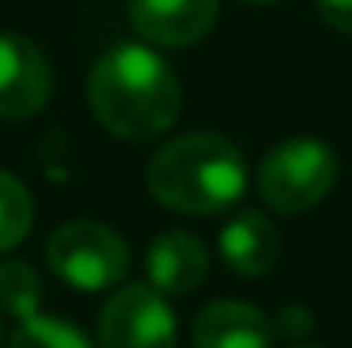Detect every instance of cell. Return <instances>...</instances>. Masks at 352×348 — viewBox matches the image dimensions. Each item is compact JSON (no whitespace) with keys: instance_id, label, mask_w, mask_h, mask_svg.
I'll list each match as a JSON object with an SVG mask.
<instances>
[{"instance_id":"6da1fadb","label":"cell","mask_w":352,"mask_h":348,"mask_svg":"<svg viewBox=\"0 0 352 348\" xmlns=\"http://www.w3.org/2000/svg\"><path fill=\"white\" fill-rule=\"evenodd\" d=\"M87 97L98 124L124 143L157 139L180 116V79L150 45H116L90 68Z\"/></svg>"},{"instance_id":"7a4b0ae2","label":"cell","mask_w":352,"mask_h":348,"mask_svg":"<svg viewBox=\"0 0 352 348\" xmlns=\"http://www.w3.org/2000/svg\"><path fill=\"white\" fill-rule=\"evenodd\" d=\"M146 187L165 210L210 218L236 206L248 187V165L236 143L214 131H191L150 157Z\"/></svg>"},{"instance_id":"3957f363","label":"cell","mask_w":352,"mask_h":348,"mask_svg":"<svg viewBox=\"0 0 352 348\" xmlns=\"http://www.w3.org/2000/svg\"><path fill=\"white\" fill-rule=\"evenodd\" d=\"M338 154L318 139H285L258 165V195L278 213H304L333 192Z\"/></svg>"},{"instance_id":"277c9868","label":"cell","mask_w":352,"mask_h":348,"mask_svg":"<svg viewBox=\"0 0 352 348\" xmlns=\"http://www.w3.org/2000/svg\"><path fill=\"white\" fill-rule=\"evenodd\" d=\"M49 270L79 292H102L124 281L131 270V251L120 232L102 221H68L45 244Z\"/></svg>"},{"instance_id":"5b68a950","label":"cell","mask_w":352,"mask_h":348,"mask_svg":"<svg viewBox=\"0 0 352 348\" xmlns=\"http://www.w3.org/2000/svg\"><path fill=\"white\" fill-rule=\"evenodd\" d=\"M102 348H176V318L154 285H124L98 314Z\"/></svg>"},{"instance_id":"8992f818","label":"cell","mask_w":352,"mask_h":348,"mask_svg":"<svg viewBox=\"0 0 352 348\" xmlns=\"http://www.w3.org/2000/svg\"><path fill=\"white\" fill-rule=\"evenodd\" d=\"M53 68L30 38L0 30V120H27L45 109Z\"/></svg>"},{"instance_id":"52a82bcc","label":"cell","mask_w":352,"mask_h":348,"mask_svg":"<svg viewBox=\"0 0 352 348\" xmlns=\"http://www.w3.org/2000/svg\"><path fill=\"white\" fill-rule=\"evenodd\" d=\"M131 30L146 45L188 49L217 23V0H128Z\"/></svg>"},{"instance_id":"ba28073f","label":"cell","mask_w":352,"mask_h":348,"mask_svg":"<svg viewBox=\"0 0 352 348\" xmlns=\"http://www.w3.org/2000/svg\"><path fill=\"white\" fill-rule=\"evenodd\" d=\"M210 273V251L195 232L169 229L150 244L146 251V277L165 296H188Z\"/></svg>"},{"instance_id":"9c48e42d","label":"cell","mask_w":352,"mask_h":348,"mask_svg":"<svg viewBox=\"0 0 352 348\" xmlns=\"http://www.w3.org/2000/svg\"><path fill=\"white\" fill-rule=\"evenodd\" d=\"M195 348H270L274 322L255 303L244 300H214L199 311L191 329Z\"/></svg>"},{"instance_id":"30bf717a","label":"cell","mask_w":352,"mask_h":348,"mask_svg":"<svg viewBox=\"0 0 352 348\" xmlns=\"http://www.w3.org/2000/svg\"><path fill=\"white\" fill-rule=\"evenodd\" d=\"M217 251H221L225 266L240 277H263L274 270L281 255V236L274 221L258 210H240L217 236Z\"/></svg>"},{"instance_id":"8fae6325","label":"cell","mask_w":352,"mask_h":348,"mask_svg":"<svg viewBox=\"0 0 352 348\" xmlns=\"http://www.w3.org/2000/svg\"><path fill=\"white\" fill-rule=\"evenodd\" d=\"M41 296H45V288H41V277L30 262L23 259L0 262V314L23 322L41 311Z\"/></svg>"},{"instance_id":"7c38bea8","label":"cell","mask_w":352,"mask_h":348,"mask_svg":"<svg viewBox=\"0 0 352 348\" xmlns=\"http://www.w3.org/2000/svg\"><path fill=\"white\" fill-rule=\"evenodd\" d=\"M34 225V198L12 172H0V255L19 247Z\"/></svg>"},{"instance_id":"4fadbf2b","label":"cell","mask_w":352,"mask_h":348,"mask_svg":"<svg viewBox=\"0 0 352 348\" xmlns=\"http://www.w3.org/2000/svg\"><path fill=\"white\" fill-rule=\"evenodd\" d=\"M8 348H94L82 329H75L68 318H53V314H30V318L15 322Z\"/></svg>"},{"instance_id":"5bb4252c","label":"cell","mask_w":352,"mask_h":348,"mask_svg":"<svg viewBox=\"0 0 352 348\" xmlns=\"http://www.w3.org/2000/svg\"><path fill=\"white\" fill-rule=\"evenodd\" d=\"M315 8L338 34H352V0H315Z\"/></svg>"},{"instance_id":"9a60e30c","label":"cell","mask_w":352,"mask_h":348,"mask_svg":"<svg viewBox=\"0 0 352 348\" xmlns=\"http://www.w3.org/2000/svg\"><path fill=\"white\" fill-rule=\"evenodd\" d=\"M278 329L289 337H304L307 329H311V314H307L304 308H285L281 318H278Z\"/></svg>"},{"instance_id":"2e32d148","label":"cell","mask_w":352,"mask_h":348,"mask_svg":"<svg viewBox=\"0 0 352 348\" xmlns=\"http://www.w3.org/2000/svg\"><path fill=\"white\" fill-rule=\"evenodd\" d=\"M244 4H274V0H244Z\"/></svg>"},{"instance_id":"e0dca14e","label":"cell","mask_w":352,"mask_h":348,"mask_svg":"<svg viewBox=\"0 0 352 348\" xmlns=\"http://www.w3.org/2000/svg\"><path fill=\"white\" fill-rule=\"evenodd\" d=\"M292 348H322V345H292Z\"/></svg>"},{"instance_id":"ac0fdd59","label":"cell","mask_w":352,"mask_h":348,"mask_svg":"<svg viewBox=\"0 0 352 348\" xmlns=\"http://www.w3.org/2000/svg\"><path fill=\"white\" fill-rule=\"evenodd\" d=\"M0 345H4V326H0Z\"/></svg>"}]
</instances>
